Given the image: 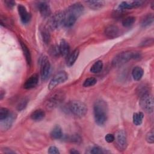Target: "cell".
<instances>
[{
  "label": "cell",
  "mask_w": 154,
  "mask_h": 154,
  "mask_svg": "<svg viewBox=\"0 0 154 154\" xmlns=\"http://www.w3.org/2000/svg\"><path fill=\"white\" fill-rule=\"evenodd\" d=\"M153 15L152 14H146L141 20V25L143 27H146L150 25L153 22Z\"/></svg>",
  "instance_id": "26"
},
{
  "label": "cell",
  "mask_w": 154,
  "mask_h": 154,
  "mask_svg": "<svg viewBox=\"0 0 154 154\" xmlns=\"http://www.w3.org/2000/svg\"><path fill=\"white\" fill-rule=\"evenodd\" d=\"M37 8L41 15L44 17H47L51 16V10L50 6L45 2H39L37 5Z\"/></svg>",
  "instance_id": "16"
},
{
  "label": "cell",
  "mask_w": 154,
  "mask_h": 154,
  "mask_svg": "<svg viewBox=\"0 0 154 154\" xmlns=\"http://www.w3.org/2000/svg\"><path fill=\"white\" fill-rule=\"evenodd\" d=\"M40 31L43 42L46 45L48 44L51 41V35L49 30L45 26H42L40 28Z\"/></svg>",
  "instance_id": "23"
},
{
  "label": "cell",
  "mask_w": 154,
  "mask_h": 154,
  "mask_svg": "<svg viewBox=\"0 0 154 154\" xmlns=\"http://www.w3.org/2000/svg\"><path fill=\"white\" fill-rule=\"evenodd\" d=\"M97 82V79L94 78V77H90L87 78L84 83H83V86L85 87H89L94 85Z\"/></svg>",
  "instance_id": "31"
},
{
  "label": "cell",
  "mask_w": 154,
  "mask_h": 154,
  "mask_svg": "<svg viewBox=\"0 0 154 154\" xmlns=\"http://www.w3.org/2000/svg\"><path fill=\"white\" fill-rule=\"evenodd\" d=\"M153 43V38H146V39L144 40L140 43V46H149L152 45Z\"/></svg>",
  "instance_id": "37"
},
{
  "label": "cell",
  "mask_w": 154,
  "mask_h": 154,
  "mask_svg": "<svg viewBox=\"0 0 154 154\" xmlns=\"http://www.w3.org/2000/svg\"><path fill=\"white\" fill-rule=\"evenodd\" d=\"M103 63L102 61L100 60H98L97 61H96L91 67L90 70L91 72L93 73H97L100 72L103 68Z\"/></svg>",
  "instance_id": "28"
},
{
  "label": "cell",
  "mask_w": 154,
  "mask_h": 154,
  "mask_svg": "<svg viewBox=\"0 0 154 154\" xmlns=\"http://www.w3.org/2000/svg\"><path fill=\"white\" fill-rule=\"evenodd\" d=\"M85 3L90 8L98 10L104 5L105 2L103 1H85Z\"/></svg>",
  "instance_id": "24"
},
{
  "label": "cell",
  "mask_w": 154,
  "mask_h": 154,
  "mask_svg": "<svg viewBox=\"0 0 154 154\" xmlns=\"http://www.w3.org/2000/svg\"><path fill=\"white\" fill-rule=\"evenodd\" d=\"M153 130L152 129L147 134H146V140L148 143L150 144H153L154 143V138H153Z\"/></svg>",
  "instance_id": "35"
},
{
  "label": "cell",
  "mask_w": 154,
  "mask_h": 154,
  "mask_svg": "<svg viewBox=\"0 0 154 154\" xmlns=\"http://www.w3.org/2000/svg\"><path fill=\"white\" fill-rule=\"evenodd\" d=\"M137 93L138 94V95L140 97L146 93H149V90L147 88V87L144 85H140L137 90Z\"/></svg>",
  "instance_id": "33"
},
{
  "label": "cell",
  "mask_w": 154,
  "mask_h": 154,
  "mask_svg": "<svg viewBox=\"0 0 154 154\" xmlns=\"http://www.w3.org/2000/svg\"><path fill=\"white\" fill-rule=\"evenodd\" d=\"M141 57V53L138 51H127L122 52L114 57L112 61V64L115 67H118L131 60H138Z\"/></svg>",
  "instance_id": "2"
},
{
  "label": "cell",
  "mask_w": 154,
  "mask_h": 154,
  "mask_svg": "<svg viewBox=\"0 0 154 154\" xmlns=\"http://www.w3.org/2000/svg\"><path fill=\"white\" fill-rule=\"evenodd\" d=\"M143 73L144 70L140 66L134 67L132 70V75L135 81H140L142 78Z\"/></svg>",
  "instance_id": "22"
},
{
  "label": "cell",
  "mask_w": 154,
  "mask_h": 154,
  "mask_svg": "<svg viewBox=\"0 0 154 154\" xmlns=\"http://www.w3.org/2000/svg\"><path fill=\"white\" fill-rule=\"evenodd\" d=\"M60 55L63 57H67L70 54V46L69 43L64 40H61L60 41V45L58 46Z\"/></svg>",
  "instance_id": "17"
},
{
  "label": "cell",
  "mask_w": 154,
  "mask_h": 154,
  "mask_svg": "<svg viewBox=\"0 0 154 154\" xmlns=\"http://www.w3.org/2000/svg\"><path fill=\"white\" fill-rule=\"evenodd\" d=\"M64 98L65 94L63 91H55L48 98L46 102V106L49 109L54 108L60 105L64 100Z\"/></svg>",
  "instance_id": "4"
},
{
  "label": "cell",
  "mask_w": 154,
  "mask_h": 154,
  "mask_svg": "<svg viewBox=\"0 0 154 154\" xmlns=\"http://www.w3.org/2000/svg\"><path fill=\"white\" fill-rule=\"evenodd\" d=\"M48 153L50 154H59L60 151L58 149L54 146H52L48 149Z\"/></svg>",
  "instance_id": "38"
},
{
  "label": "cell",
  "mask_w": 154,
  "mask_h": 154,
  "mask_svg": "<svg viewBox=\"0 0 154 154\" xmlns=\"http://www.w3.org/2000/svg\"><path fill=\"white\" fill-rule=\"evenodd\" d=\"M28 103V99L27 97H23V98H22V99L18 102V103H17V107H16L18 111H22L23 109H24L26 108V106Z\"/></svg>",
  "instance_id": "30"
},
{
  "label": "cell",
  "mask_w": 154,
  "mask_h": 154,
  "mask_svg": "<svg viewBox=\"0 0 154 154\" xmlns=\"http://www.w3.org/2000/svg\"><path fill=\"white\" fill-rule=\"evenodd\" d=\"M143 118H144V114L143 112H138L134 113L133 117H132L134 124L136 126L140 125L143 122Z\"/></svg>",
  "instance_id": "27"
},
{
  "label": "cell",
  "mask_w": 154,
  "mask_h": 154,
  "mask_svg": "<svg viewBox=\"0 0 154 154\" xmlns=\"http://www.w3.org/2000/svg\"><path fill=\"white\" fill-rule=\"evenodd\" d=\"M38 82V75L36 73L32 75L29 78L27 79V80L25 81L23 87L25 89L29 90L35 87Z\"/></svg>",
  "instance_id": "15"
},
{
  "label": "cell",
  "mask_w": 154,
  "mask_h": 154,
  "mask_svg": "<svg viewBox=\"0 0 154 154\" xmlns=\"http://www.w3.org/2000/svg\"><path fill=\"white\" fill-rule=\"evenodd\" d=\"M79 54V50L78 49H75L73 50L71 53L69 54V55L67 56L66 64L68 66H72L74 64L75 61H76L78 56Z\"/></svg>",
  "instance_id": "18"
},
{
  "label": "cell",
  "mask_w": 154,
  "mask_h": 154,
  "mask_svg": "<svg viewBox=\"0 0 154 154\" xmlns=\"http://www.w3.org/2000/svg\"><path fill=\"white\" fill-rule=\"evenodd\" d=\"M140 105L142 109L147 113H152L153 111V96L146 93L140 97Z\"/></svg>",
  "instance_id": "5"
},
{
  "label": "cell",
  "mask_w": 154,
  "mask_h": 154,
  "mask_svg": "<svg viewBox=\"0 0 154 154\" xmlns=\"http://www.w3.org/2000/svg\"><path fill=\"white\" fill-rule=\"evenodd\" d=\"M114 135L112 134H108L105 135V140L107 143H112L113 141H114Z\"/></svg>",
  "instance_id": "39"
},
{
  "label": "cell",
  "mask_w": 154,
  "mask_h": 154,
  "mask_svg": "<svg viewBox=\"0 0 154 154\" xmlns=\"http://www.w3.org/2000/svg\"><path fill=\"white\" fill-rule=\"evenodd\" d=\"M64 141H67L70 143L80 144L82 142V138L78 134H72V135H63L62 138Z\"/></svg>",
  "instance_id": "19"
},
{
  "label": "cell",
  "mask_w": 154,
  "mask_h": 154,
  "mask_svg": "<svg viewBox=\"0 0 154 154\" xmlns=\"http://www.w3.org/2000/svg\"><path fill=\"white\" fill-rule=\"evenodd\" d=\"M90 153L93 154H99V153H106V150H105L101 148L99 146H93L90 149Z\"/></svg>",
  "instance_id": "32"
},
{
  "label": "cell",
  "mask_w": 154,
  "mask_h": 154,
  "mask_svg": "<svg viewBox=\"0 0 154 154\" xmlns=\"http://www.w3.org/2000/svg\"><path fill=\"white\" fill-rule=\"evenodd\" d=\"M40 75L42 79L45 81L48 79L51 72V64L46 56H42L40 59Z\"/></svg>",
  "instance_id": "7"
},
{
  "label": "cell",
  "mask_w": 154,
  "mask_h": 154,
  "mask_svg": "<svg viewBox=\"0 0 154 154\" xmlns=\"http://www.w3.org/2000/svg\"><path fill=\"white\" fill-rule=\"evenodd\" d=\"M104 33L106 37L110 38H114L117 37L120 33L119 28L114 25H110L107 26L104 31Z\"/></svg>",
  "instance_id": "14"
},
{
  "label": "cell",
  "mask_w": 154,
  "mask_h": 154,
  "mask_svg": "<svg viewBox=\"0 0 154 154\" xmlns=\"http://www.w3.org/2000/svg\"><path fill=\"white\" fill-rule=\"evenodd\" d=\"M135 21V17L134 16H128L122 20V25L125 27L131 26Z\"/></svg>",
  "instance_id": "29"
},
{
  "label": "cell",
  "mask_w": 154,
  "mask_h": 154,
  "mask_svg": "<svg viewBox=\"0 0 154 154\" xmlns=\"http://www.w3.org/2000/svg\"><path fill=\"white\" fill-rule=\"evenodd\" d=\"M108 105L105 101L98 99L93 105V113L95 122L99 126L103 125L108 117Z\"/></svg>",
  "instance_id": "1"
},
{
  "label": "cell",
  "mask_w": 154,
  "mask_h": 154,
  "mask_svg": "<svg viewBox=\"0 0 154 154\" xmlns=\"http://www.w3.org/2000/svg\"><path fill=\"white\" fill-rule=\"evenodd\" d=\"M16 118V114L14 112H10L9 115L4 119L0 120L1 129L3 131L8 130L11 128Z\"/></svg>",
  "instance_id": "12"
},
{
  "label": "cell",
  "mask_w": 154,
  "mask_h": 154,
  "mask_svg": "<svg viewBox=\"0 0 154 154\" xmlns=\"http://www.w3.org/2000/svg\"><path fill=\"white\" fill-rule=\"evenodd\" d=\"M64 23V12H58L51 18L49 25L52 29H57Z\"/></svg>",
  "instance_id": "10"
},
{
  "label": "cell",
  "mask_w": 154,
  "mask_h": 154,
  "mask_svg": "<svg viewBox=\"0 0 154 154\" xmlns=\"http://www.w3.org/2000/svg\"><path fill=\"white\" fill-rule=\"evenodd\" d=\"M4 3L6 6L9 8H12L15 5V1H5Z\"/></svg>",
  "instance_id": "40"
},
{
  "label": "cell",
  "mask_w": 154,
  "mask_h": 154,
  "mask_svg": "<svg viewBox=\"0 0 154 154\" xmlns=\"http://www.w3.org/2000/svg\"><path fill=\"white\" fill-rule=\"evenodd\" d=\"M114 141L116 142V146L119 151H123L126 150L128 142L126 134L123 130H119L114 135Z\"/></svg>",
  "instance_id": "6"
},
{
  "label": "cell",
  "mask_w": 154,
  "mask_h": 154,
  "mask_svg": "<svg viewBox=\"0 0 154 154\" xmlns=\"http://www.w3.org/2000/svg\"><path fill=\"white\" fill-rule=\"evenodd\" d=\"M70 153H71V154H77V153H79V152L77 150L75 149H72L70 150Z\"/></svg>",
  "instance_id": "42"
},
{
  "label": "cell",
  "mask_w": 154,
  "mask_h": 154,
  "mask_svg": "<svg viewBox=\"0 0 154 154\" xmlns=\"http://www.w3.org/2000/svg\"><path fill=\"white\" fill-rule=\"evenodd\" d=\"M49 52L51 54V55H52L54 57H58L59 55H60V51H59V48H58V46H52L50 49Z\"/></svg>",
  "instance_id": "36"
},
{
  "label": "cell",
  "mask_w": 154,
  "mask_h": 154,
  "mask_svg": "<svg viewBox=\"0 0 154 154\" xmlns=\"http://www.w3.org/2000/svg\"><path fill=\"white\" fill-rule=\"evenodd\" d=\"M84 11V6L79 2H76L70 5L64 11L65 13L69 14L76 19H78L82 14Z\"/></svg>",
  "instance_id": "9"
},
{
  "label": "cell",
  "mask_w": 154,
  "mask_h": 154,
  "mask_svg": "<svg viewBox=\"0 0 154 154\" xmlns=\"http://www.w3.org/2000/svg\"><path fill=\"white\" fill-rule=\"evenodd\" d=\"M67 108L74 116L82 117L87 112V105L80 100H73L70 101L67 105Z\"/></svg>",
  "instance_id": "3"
},
{
  "label": "cell",
  "mask_w": 154,
  "mask_h": 154,
  "mask_svg": "<svg viewBox=\"0 0 154 154\" xmlns=\"http://www.w3.org/2000/svg\"><path fill=\"white\" fill-rule=\"evenodd\" d=\"M68 79V75L65 71H61L57 73L50 81L48 88L49 90H53L59 84L64 82Z\"/></svg>",
  "instance_id": "8"
},
{
  "label": "cell",
  "mask_w": 154,
  "mask_h": 154,
  "mask_svg": "<svg viewBox=\"0 0 154 154\" xmlns=\"http://www.w3.org/2000/svg\"><path fill=\"white\" fill-rule=\"evenodd\" d=\"M5 90H4L2 88H1L0 90V99L1 100H2L4 98V97L5 96Z\"/></svg>",
  "instance_id": "41"
},
{
  "label": "cell",
  "mask_w": 154,
  "mask_h": 154,
  "mask_svg": "<svg viewBox=\"0 0 154 154\" xmlns=\"http://www.w3.org/2000/svg\"><path fill=\"white\" fill-rule=\"evenodd\" d=\"M20 44L22 49L23 51V54L25 57V59L26 60V62L28 64H30L31 63V54H30L29 50L28 49L26 45L23 42L20 41Z\"/></svg>",
  "instance_id": "25"
},
{
  "label": "cell",
  "mask_w": 154,
  "mask_h": 154,
  "mask_svg": "<svg viewBox=\"0 0 154 154\" xmlns=\"http://www.w3.org/2000/svg\"><path fill=\"white\" fill-rule=\"evenodd\" d=\"M9 110L6 108H1L0 109V120L5 119L10 114Z\"/></svg>",
  "instance_id": "34"
},
{
  "label": "cell",
  "mask_w": 154,
  "mask_h": 154,
  "mask_svg": "<svg viewBox=\"0 0 154 154\" xmlns=\"http://www.w3.org/2000/svg\"><path fill=\"white\" fill-rule=\"evenodd\" d=\"M45 117V112L42 109H36L34 111L32 112L31 114V119L34 120V121H40L43 120Z\"/></svg>",
  "instance_id": "21"
},
{
  "label": "cell",
  "mask_w": 154,
  "mask_h": 154,
  "mask_svg": "<svg viewBox=\"0 0 154 154\" xmlns=\"http://www.w3.org/2000/svg\"><path fill=\"white\" fill-rule=\"evenodd\" d=\"M17 8L22 23L25 24L28 23L31 19V14L27 11L25 7L22 4H19Z\"/></svg>",
  "instance_id": "13"
},
{
  "label": "cell",
  "mask_w": 154,
  "mask_h": 154,
  "mask_svg": "<svg viewBox=\"0 0 154 154\" xmlns=\"http://www.w3.org/2000/svg\"><path fill=\"white\" fill-rule=\"evenodd\" d=\"M143 4V2L141 1H134L131 2L123 1L117 7L116 10L123 11L125 10L132 9L134 8H137L141 6Z\"/></svg>",
  "instance_id": "11"
},
{
  "label": "cell",
  "mask_w": 154,
  "mask_h": 154,
  "mask_svg": "<svg viewBox=\"0 0 154 154\" xmlns=\"http://www.w3.org/2000/svg\"><path fill=\"white\" fill-rule=\"evenodd\" d=\"M63 136V134L61 126L59 125L55 126L51 132V137L52 138L55 140H59L61 139Z\"/></svg>",
  "instance_id": "20"
}]
</instances>
